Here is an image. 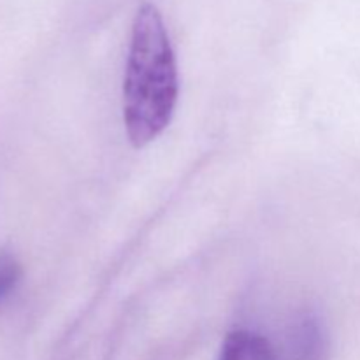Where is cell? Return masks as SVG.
<instances>
[{"mask_svg":"<svg viewBox=\"0 0 360 360\" xmlns=\"http://www.w3.org/2000/svg\"><path fill=\"white\" fill-rule=\"evenodd\" d=\"M178 67L160 13L143 4L134 20L123 81V120L136 148L157 139L174 115Z\"/></svg>","mask_w":360,"mask_h":360,"instance_id":"cell-1","label":"cell"},{"mask_svg":"<svg viewBox=\"0 0 360 360\" xmlns=\"http://www.w3.org/2000/svg\"><path fill=\"white\" fill-rule=\"evenodd\" d=\"M220 360H276V355L267 340L259 334L234 330L225 340Z\"/></svg>","mask_w":360,"mask_h":360,"instance_id":"cell-2","label":"cell"},{"mask_svg":"<svg viewBox=\"0 0 360 360\" xmlns=\"http://www.w3.org/2000/svg\"><path fill=\"white\" fill-rule=\"evenodd\" d=\"M21 276L18 260L9 253H0V302L14 290Z\"/></svg>","mask_w":360,"mask_h":360,"instance_id":"cell-3","label":"cell"}]
</instances>
